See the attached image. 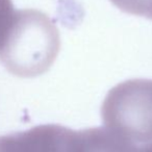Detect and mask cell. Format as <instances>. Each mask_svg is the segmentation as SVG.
Returning <instances> with one entry per match:
<instances>
[{"mask_svg": "<svg viewBox=\"0 0 152 152\" xmlns=\"http://www.w3.org/2000/svg\"><path fill=\"white\" fill-rule=\"evenodd\" d=\"M118 9L152 20V0H110Z\"/></svg>", "mask_w": 152, "mask_h": 152, "instance_id": "obj_5", "label": "cell"}, {"mask_svg": "<svg viewBox=\"0 0 152 152\" xmlns=\"http://www.w3.org/2000/svg\"><path fill=\"white\" fill-rule=\"evenodd\" d=\"M74 130L57 124L0 135V152H72Z\"/></svg>", "mask_w": 152, "mask_h": 152, "instance_id": "obj_3", "label": "cell"}, {"mask_svg": "<svg viewBox=\"0 0 152 152\" xmlns=\"http://www.w3.org/2000/svg\"><path fill=\"white\" fill-rule=\"evenodd\" d=\"M135 144L105 127L74 130L72 152H135Z\"/></svg>", "mask_w": 152, "mask_h": 152, "instance_id": "obj_4", "label": "cell"}, {"mask_svg": "<svg viewBox=\"0 0 152 152\" xmlns=\"http://www.w3.org/2000/svg\"><path fill=\"white\" fill-rule=\"evenodd\" d=\"M16 10L12 0H0V48L2 47L10 28L13 25Z\"/></svg>", "mask_w": 152, "mask_h": 152, "instance_id": "obj_6", "label": "cell"}, {"mask_svg": "<svg viewBox=\"0 0 152 152\" xmlns=\"http://www.w3.org/2000/svg\"><path fill=\"white\" fill-rule=\"evenodd\" d=\"M106 128L131 143L152 142V79H129L114 87L101 107Z\"/></svg>", "mask_w": 152, "mask_h": 152, "instance_id": "obj_2", "label": "cell"}, {"mask_svg": "<svg viewBox=\"0 0 152 152\" xmlns=\"http://www.w3.org/2000/svg\"><path fill=\"white\" fill-rule=\"evenodd\" d=\"M135 152H152V142L151 143L145 144L144 146H137V149H135Z\"/></svg>", "mask_w": 152, "mask_h": 152, "instance_id": "obj_7", "label": "cell"}, {"mask_svg": "<svg viewBox=\"0 0 152 152\" xmlns=\"http://www.w3.org/2000/svg\"><path fill=\"white\" fill-rule=\"evenodd\" d=\"M59 48V31L46 14L19 10L0 48V63L13 75L31 78L48 71Z\"/></svg>", "mask_w": 152, "mask_h": 152, "instance_id": "obj_1", "label": "cell"}]
</instances>
